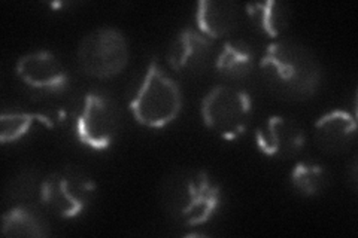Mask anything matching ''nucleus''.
<instances>
[{
  "mask_svg": "<svg viewBox=\"0 0 358 238\" xmlns=\"http://www.w3.org/2000/svg\"><path fill=\"white\" fill-rule=\"evenodd\" d=\"M259 66L267 85L287 98L305 100L320 89L321 64L310 50L297 42H271Z\"/></svg>",
  "mask_w": 358,
  "mask_h": 238,
  "instance_id": "obj_1",
  "label": "nucleus"
},
{
  "mask_svg": "<svg viewBox=\"0 0 358 238\" xmlns=\"http://www.w3.org/2000/svg\"><path fill=\"white\" fill-rule=\"evenodd\" d=\"M252 98L245 89L217 85L201 98L200 115L205 126L224 140H236L248 127Z\"/></svg>",
  "mask_w": 358,
  "mask_h": 238,
  "instance_id": "obj_5",
  "label": "nucleus"
},
{
  "mask_svg": "<svg viewBox=\"0 0 358 238\" xmlns=\"http://www.w3.org/2000/svg\"><path fill=\"white\" fill-rule=\"evenodd\" d=\"M246 15L251 20L257 30L272 39H278L287 30L289 13L285 3L278 0H264L245 6Z\"/></svg>",
  "mask_w": 358,
  "mask_h": 238,
  "instance_id": "obj_13",
  "label": "nucleus"
},
{
  "mask_svg": "<svg viewBox=\"0 0 358 238\" xmlns=\"http://www.w3.org/2000/svg\"><path fill=\"white\" fill-rule=\"evenodd\" d=\"M15 73L26 87L42 94H59L69 85L66 67L59 57L48 50L21 55L15 63Z\"/></svg>",
  "mask_w": 358,
  "mask_h": 238,
  "instance_id": "obj_8",
  "label": "nucleus"
},
{
  "mask_svg": "<svg viewBox=\"0 0 358 238\" xmlns=\"http://www.w3.org/2000/svg\"><path fill=\"white\" fill-rule=\"evenodd\" d=\"M36 122H42L45 126L51 127L50 118L42 115V113L27 110H5L0 117V142H2V144H8L21 140Z\"/></svg>",
  "mask_w": 358,
  "mask_h": 238,
  "instance_id": "obj_17",
  "label": "nucleus"
},
{
  "mask_svg": "<svg viewBox=\"0 0 358 238\" xmlns=\"http://www.w3.org/2000/svg\"><path fill=\"white\" fill-rule=\"evenodd\" d=\"M238 9L231 2L200 0L196 6V26L206 38L221 39L236 29Z\"/></svg>",
  "mask_w": 358,
  "mask_h": 238,
  "instance_id": "obj_12",
  "label": "nucleus"
},
{
  "mask_svg": "<svg viewBox=\"0 0 358 238\" xmlns=\"http://www.w3.org/2000/svg\"><path fill=\"white\" fill-rule=\"evenodd\" d=\"M120 128L118 110L109 97L87 93L75 122L76 137L93 151H106L115 142Z\"/></svg>",
  "mask_w": 358,
  "mask_h": 238,
  "instance_id": "obj_7",
  "label": "nucleus"
},
{
  "mask_svg": "<svg viewBox=\"0 0 358 238\" xmlns=\"http://www.w3.org/2000/svg\"><path fill=\"white\" fill-rule=\"evenodd\" d=\"M254 64L255 54L251 45L242 39H230L217 55L215 69L222 76L241 79L251 73Z\"/></svg>",
  "mask_w": 358,
  "mask_h": 238,
  "instance_id": "obj_14",
  "label": "nucleus"
},
{
  "mask_svg": "<svg viewBox=\"0 0 358 238\" xmlns=\"http://www.w3.org/2000/svg\"><path fill=\"white\" fill-rule=\"evenodd\" d=\"M162 201L176 223L194 228L215 216L221 206V188L205 170H179L166 179Z\"/></svg>",
  "mask_w": 358,
  "mask_h": 238,
  "instance_id": "obj_2",
  "label": "nucleus"
},
{
  "mask_svg": "<svg viewBox=\"0 0 358 238\" xmlns=\"http://www.w3.org/2000/svg\"><path fill=\"white\" fill-rule=\"evenodd\" d=\"M306 142L299 124L282 115L268 117L255 131V146L263 155L276 160L296 156Z\"/></svg>",
  "mask_w": 358,
  "mask_h": 238,
  "instance_id": "obj_9",
  "label": "nucleus"
},
{
  "mask_svg": "<svg viewBox=\"0 0 358 238\" xmlns=\"http://www.w3.org/2000/svg\"><path fill=\"white\" fill-rule=\"evenodd\" d=\"M130 59L124 33L115 27H99L81 39L76 61L83 73L96 79H110L126 69Z\"/></svg>",
  "mask_w": 358,
  "mask_h": 238,
  "instance_id": "obj_4",
  "label": "nucleus"
},
{
  "mask_svg": "<svg viewBox=\"0 0 358 238\" xmlns=\"http://www.w3.org/2000/svg\"><path fill=\"white\" fill-rule=\"evenodd\" d=\"M182 105L181 87L164 72L159 61L152 60L130 101L133 118L142 127L152 130L164 128L178 118Z\"/></svg>",
  "mask_w": 358,
  "mask_h": 238,
  "instance_id": "obj_3",
  "label": "nucleus"
},
{
  "mask_svg": "<svg viewBox=\"0 0 358 238\" xmlns=\"http://www.w3.org/2000/svg\"><path fill=\"white\" fill-rule=\"evenodd\" d=\"M96 184L83 170L63 167L55 170L41 184V201L45 207L62 219H75L92 202Z\"/></svg>",
  "mask_w": 358,
  "mask_h": 238,
  "instance_id": "obj_6",
  "label": "nucleus"
},
{
  "mask_svg": "<svg viewBox=\"0 0 358 238\" xmlns=\"http://www.w3.org/2000/svg\"><path fill=\"white\" fill-rule=\"evenodd\" d=\"M210 47L212 40L203 33L193 27H185L178 33L167 50V64L178 73L194 72L208 60Z\"/></svg>",
  "mask_w": 358,
  "mask_h": 238,
  "instance_id": "obj_11",
  "label": "nucleus"
},
{
  "mask_svg": "<svg viewBox=\"0 0 358 238\" xmlns=\"http://www.w3.org/2000/svg\"><path fill=\"white\" fill-rule=\"evenodd\" d=\"M357 135L355 115L348 110L334 109L318 118L313 127V137L320 149L329 154L345 152Z\"/></svg>",
  "mask_w": 358,
  "mask_h": 238,
  "instance_id": "obj_10",
  "label": "nucleus"
},
{
  "mask_svg": "<svg viewBox=\"0 0 358 238\" xmlns=\"http://www.w3.org/2000/svg\"><path fill=\"white\" fill-rule=\"evenodd\" d=\"M2 234L5 237H36L50 235L48 225L39 214L26 206H15L2 216Z\"/></svg>",
  "mask_w": 358,
  "mask_h": 238,
  "instance_id": "obj_15",
  "label": "nucleus"
},
{
  "mask_svg": "<svg viewBox=\"0 0 358 238\" xmlns=\"http://www.w3.org/2000/svg\"><path fill=\"white\" fill-rule=\"evenodd\" d=\"M289 184L300 195L315 197L329 185V173L324 165L313 161H299L289 174Z\"/></svg>",
  "mask_w": 358,
  "mask_h": 238,
  "instance_id": "obj_16",
  "label": "nucleus"
}]
</instances>
